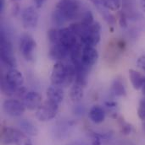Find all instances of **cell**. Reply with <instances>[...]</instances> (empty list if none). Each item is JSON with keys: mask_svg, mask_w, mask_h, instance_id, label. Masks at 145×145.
I'll list each match as a JSON object with an SVG mask.
<instances>
[{"mask_svg": "<svg viewBox=\"0 0 145 145\" xmlns=\"http://www.w3.org/2000/svg\"><path fill=\"white\" fill-rule=\"evenodd\" d=\"M48 55L52 60H54L56 62H62L68 56H70V52L66 48L62 46L60 44L56 43L51 44Z\"/></svg>", "mask_w": 145, "mask_h": 145, "instance_id": "11", "label": "cell"}, {"mask_svg": "<svg viewBox=\"0 0 145 145\" xmlns=\"http://www.w3.org/2000/svg\"><path fill=\"white\" fill-rule=\"evenodd\" d=\"M78 36L73 31L70 27H65L60 29V39L59 44L66 48L70 53L73 48L80 42L78 41Z\"/></svg>", "mask_w": 145, "mask_h": 145, "instance_id": "4", "label": "cell"}, {"mask_svg": "<svg viewBox=\"0 0 145 145\" xmlns=\"http://www.w3.org/2000/svg\"><path fill=\"white\" fill-rule=\"evenodd\" d=\"M75 82L86 87L87 84V82H88L89 68L84 66L82 63L75 65Z\"/></svg>", "mask_w": 145, "mask_h": 145, "instance_id": "13", "label": "cell"}, {"mask_svg": "<svg viewBox=\"0 0 145 145\" xmlns=\"http://www.w3.org/2000/svg\"><path fill=\"white\" fill-rule=\"evenodd\" d=\"M111 92L115 96L123 97L126 95V89L121 78H115L111 84Z\"/></svg>", "mask_w": 145, "mask_h": 145, "instance_id": "17", "label": "cell"}, {"mask_svg": "<svg viewBox=\"0 0 145 145\" xmlns=\"http://www.w3.org/2000/svg\"><path fill=\"white\" fill-rule=\"evenodd\" d=\"M102 5L109 11L116 12L122 7L123 0H100Z\"/></svg>", "mask_w": 145, "mask_h": 145, "instance_id": "22", "label": "cell"}, {"mask_svg": "<svg viewBox=\"0 0 145 145\" xmlns=\"http://www.w3.org/2000/svg\"><path fill=\"white\" fill-rule=\"evenodd\" d=\"M105 106L109 110H113V109H115L117 107V103L115 101H107L105 103Z\"/></svg>", "mask_w": 145, "mask_h": 145, "instance_id": "31", "label": "cell"}, {"mask_svg": "<svg viewBox=\"0 0 145 145\" xmlns=\"http://www.w3.org/2000/svg\"><path fill=\"white\" fill-rule=\"evenodd\" d=\"M140 5H141L143 11L145 13V0H140Z\"/></svg>", "mask_w": 145, "mask_h": 145, "instance_id": "34", "label": "cell"}, {"mask_svg": "<svg viewBox=\"0 0 145 145\" xmlns=\"http://www.w3.org/2000/svg\"><path fill=\"white\" fill-rule=\"evenodd\" d=\"M118 21L119 25H121V28H126L127 27V19H126V14L123 11H120L119 16H118Z\"/></svg>", "mask_w": 145, "mask_h": 145, "instance_id": "28", "label": "cell"}, {"mask_svg": "<svg viewBox=\"0 0 145 145\" xmlns=\"http://www.w3.org/2000/svg\"><path fill=\"white\" fill-rule=\"evenodd\" d=\"M138 115L142 121H145V99L141 100L139 103V106L138 109Z\"/></svg>", "mask_w": 145, "mask_h": 145, "instance_id": "29", "label": "cell"}, {"mask_svg": "<svg viewBox=\"0 0 145 145\" xmlns=\"http://www.w3.org/2000/svg\"><path fill=\"white\" fill-rule=\"evenodd\" d=\"M59 106L60 105L47 99L36 110V118L43 122L54 119L59 112Z\"/></svg>", "mask_w": 145, "mask_h": 145, "instance_id": "2", "label": "cell"}, {"mask_svg": "<svg viewBox=\"0 0 145 145\" xmlns=\"http://www.w3.org/2000/svg\"><path fill=\"white\" fill-rule=\"evenodd\" d=\"M119 124H120V129L122 134L124 135H128L132 133V127L131 124L126 122L124 121V119H121L119 121Z\"/></svg>", "mask_w": 145, "mask_h": 145, "instance_id": "26", "label": "cell"}, {"mask_svg": "<svg viewBox=\"0 0 145 145\" xmlns=\"http://www.w3.org/2000/svg\"><path fill=\"white\" fill-rule=\"evenodd\" d=\"M4 78L6 82L9 84V85L11 88H13L15 90L22 87L24 84V81H25L22 72L20 70H18L16 68L9 69L6 72Z\"/></svg>", "mask_w": 145, "mask_h": 145, "instance_id": "8", "label": "cell"}, {"mask_svg": "<svg viewBox=\"0 0 145 145\" xmlns=\"http://www.w3.org/2000/svg\"><path fill=\"white\" fill-rule=\"evenodd\" d=\"M18 125L20 127V129L21 132H23L25 134L31 136V137H35L37 136L39 133V130L36 127L35 124H33L30 120L27 119H21L19 121Z\"/></svg>", "mask_w": 145, "mask_h": 145, "instance_id": "14", "label": "cell"}, {"mask_svg": "<svg viewBox=\"0 0 145 145\" xmlns=\"http://www.w3.org/2000/svg\"><path fill=\"white\" fill-rule=\"evenodd\" d=\"M36 42L34 38L29 34H23L20 38V51L23 57L32 62L34 59V52L36 50Z\"/></svg>", "mask_w": 145, "mask_h": 145, "instance_id": "3", "label": "cell"}, {"mask_svg": "<svg viewBox=\"0 0 145 145\" xmlns=\"http://www.w3.org/2000/svg\"><path fill=\"white\" fill-rule=\"evenodd\" d=\"M66 75V65L63 62H55L53 66L50 80L53 85L61 86L64 84Z\"/></svg>", "mask_w": 145, "mask_h": 145, "instance_id": "7", "label": "cell"}, {"mask_svg": "<svg viewBox=\"0 0 145 145\" xmlns=\"http://www.w3.org/2000/svg\"><path fill=\"white\" fill-rule=\"evenodd\" d=\"M10 1H11L12 3H19V2H20L21 0H10Z\"/></svg>", "mask_w": 145, "mask_h": 145, "instance_id": "35", "label": "cell"}, {"mask_svg": "<svg viewBox=\"0 0 145 145\" xmlns=\"http://www.w3.org/2000/svg\"><path fill=\"white\" fill-rule=\"evenodd\" d=\"M13 144L15 145H32L29 136L25 134L21 130L14 128Z\"/></svg>", "mask_w": 145, "mask_h": 145, "instance_id": "20", "label": "cell"}, {"mask_svg": "<svg viewBox=\"0 0 145 145\" xmlns=\"http://www.w3.org/2000/svg\"><path fill=\"white\" fill-rule=\"evenodd\" d=\"M55 9L63 15L66 21L72 20L80 14L81 3L79 0H59Z\"/></svg>", "mask_w": 145, "mask_h": 145, "instance_id": "1", "label": "cell"}, {"mask_svg": "<svg viewBox=\"0 0 145 145\" xmlns=\"http://www.w3.org/2000/svg\"><path fill=\"white\" fill-rule=\"evenodd\" d=\"M4 8V0H0V12L3 13Z\"/></svg>", "mask_w": 145, "mask_h": 145, "instance_id": "33", "label": "cell"}, {"mask_svg": "<svg viewBox=\"0 0 145 145\" xmlns=\"http://www.w3.org/2000/svg\"><path fill=\"white\" fill-rule=\"evenodd\" d=\"M24 103L17 99H7L3 103V111L13 117L21 116L26 110Z\"/></svg>", "mask_w": 145, "mask_h": 145, "instance_id": "6", "label": "cell"}, {"mask_svg": "<svg viewBox=\"0 0 145 145\" xmlns=\"http://www.w3.org/2000/svg\"><path fill=\"white\" fill-rule=\"evenodd\" d=\"M142 91H143V93L145 95V83L144 84V87H143V89H142Z\"/></svg>", "mask_w": 145, "mask_h": 145, "instance_id": "36", "label": "cell"}, {"mask_svg": "<svg viewBox=\"0 0 145 145\" xmlns=\"http://www.w3.org/2000/svg\"><path fill=\"white\" fill-rule=\"evenodd\" d=\"M46 2V0H34V3H35V7L36 8H42V6L43 5V3Z\"/></svg>", "mask_w": 145, "mask_h": 145, "instance_id": "32", "label": "cell"}, {"mask_svg": "<svg viewBox=\"0 0 145 145\" xmlns=\"http://www.w3.org/2000/svg\"><path fill=\"white\" fill-rule=\"evenodd\" d=\"M84 88H85L84 86L75 82L72 85L70 89V98L72 102L77 103L82 100L84 95Z\"/></svg>", "mask_w": 145, "mask_h": 145, "instance_id": "19", "label": "cell"}, {"mask_svg": "<svg viewBox=\"0 0 145 145\" xmlns=\"http://www.w3.org/2000/svg\"><path fill=\"white\" fill-rule=\"evenodd\" d=\"M94 6L95 8L99 11V13L102 14V16L104 17L105 20L109 24V25H113L115 23V17L114 15H112L111 14H109V10H107L101 3L100 0H89Z\"/></svg>", "mask_w": 145, "mask_h": 145, "instance_id": "18", "label": "cell"}, {"mask_svg": "<svg viewBox=\"0 0 145 145\" xmlns=\"http://www.w3.org/2000/svg\"><path fill=\"white\" fill-rule=\"evenodd\" d=\"M48 38L51 44H56L59 42L60 39V29L51 28L48 31Z\"/></svg>", "mask_w": 145, "mask_h": 145, "instance_id": "25", "label": "cell"}, {"mask_svg": "<svg viewBox=\"0 0 145 145\" xmlns=\"http://www.w3.org/2000/svg\"><path fill=\"white\" fill-rule=\"evenodd\" d=\"M39 14L36 7L29 6L26 7L21 14V21L23 27L27 30H32L36 28L38 24Z\"/></svg>", "mask_w": 145, "mask_h": 145, "instance_id": "5", "label": "cell"}, {"mask_svg": "<svg viewBox=\"0 0 145 145\" xmlns=\"http://www.w3.org/2000/svg\"><path fill=\"white\" fill-rule=\"evenodd\" d=\"M75 80V68L72 64L66 65V75L62 87H68L72 85Z\"/></svg>", "mask_w": 145, "mask_h": 145, "instance_id": "21", "label": "cell"}, {"mask_svg": "<svg viewBox=\"0 0 145 145\" xmlns=\"http://www.w3.org/2000/svg\"><path fill=\"white\" fill-rule=\"evenodd\" d=\"M88 116L93 123L100 124L105 119V111L100 106H93L89 110Z\"/></svg>", "mask_w": 145, "mask_h": 145, "instance_id": "16", "label": "cell"}, {"mask_svg": "<svg viewBox=\"0 0 145 145\" xmlns=\"http://www.w3.org/2000/svg\"><path fill=\"white\" fill-rule=\"evenodd\" d=\"M98 59L99 52L94 46H83L81 53V63L84 66L91 68L97 63Z\"/></svg>", "mask_w": 145, "mask_h": 145, "instance_id": "9", "label": "cell"}, {"mask_svg": "<svg viewBox=\"0 0 145 145\" xmlns=\"http://www.w3.org/2000/svg\"><path fill=\"white\" fill-rule=\"evenodd\" d=\"M46 95H47L48 100L60 105L64 100L65 93H64V90L61 86L51 84V86H49L47 89Z\"/></svg>", "mask_w": 145, "mask_h": 145, "instance_id": "12", "label": "cell"}, {"mask_svg": "<svg viewBox=\"0 0 145 145\" xmlns=\"http://www.w3.org/2000/svg\"><path fill=\"white\" fill-rule=\"evenodd\" d=\"M22 102L29 110H36L42 103V95L36 91H28L24 96Z\"/></svg>", "mask_w": 145, "mask_h": 145, "instance_id": "10", "label": "cell"}, {"mask_svg": "<svg viewBox=\"0 0 145 145\" xmlns=\"http://www.w3.org/2000/svg\"><path fill=\"white\" fill-rule=\"evenodd\" d=\"M94 18H93V14L91 11H85L82 14L81 17V25H83L84 26H90L94 23Z\"/></svg>", "mask_w": 145, "mask_h": 145, "instance_id": "23", "label": "cell"}, {"mask_svg": "<svg viewBox=\"0 0 145 145\" xmlns=\"http://www.w3.org/2000/svg\"><path fill=\"white\" fill-rule=\"evenodd\" d=\"M107 139L106 135H102L100 133H94L93 135L92 145H104Z\"/></svg>", "mask_w": 145, "mask_h": 145, "instance_id": "27", "label": "cell"}, {"mask_svg": "<svg viewBox=\"0 0 145 145\" xmlns=\"http://www.w3.org/2000/svg\"><path fill=\"white\" fill-rule=\"evenodd\" d=\"M129 78L134 89H142L145 83V77L135 69H129Z\"/></svg>", "mask_w": 145, "mask_h": 145, "instance_id": "15", "label": "cell"}, {"mask_svg": "<svg viewBox=\"0 0 145 145\" xmlns=\"http://www.w3.org/2000/svg\"><path fill=\"white\" fill-rule=\"evenodd\" d=\"M52 21L54 25H56L58 26L63 25L66 22H67L66 20V19L63 17V15L56 9H54L52 14Z\"/></svg>", "mask_w": 145, "mask_h": 145, "instance_id": "24", "label": "cell"}, {"mask_svg": "<svg viewBox=\"0 0 145 145\" xmlns=\"http://www.w3.org/2000/svg\"><path fill=\"white\" fill-rule=\"evenodd\" d=\"M137 65L138 67L143 70L145 71V55H142L141 57H139L137 60Z\"/></svg>", "mask_w": 145, "mask_h": 145, "instance_id": "30", "label": "cell"}]
</instances>
